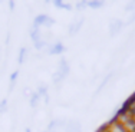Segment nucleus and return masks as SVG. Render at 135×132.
I'll list each match as a JSON object with an SVG mask.
<instances>
[{"instance_id": "nucleus-8", "label": "nucleus", "mask_w": 135, "mask_h": 132, "mask_svg": "<svg viewBox=\"0 0 135 132\" xmlns=\"http://www.w3.org/2000/svg\"><path fill=\"white\" fill-rule=\"evenodd\" d=\"M102 6H104V3L98 2V0H95V2H88V7H91V9H99V7H102Z\"/></svg>"}, {"instance_id": "nucleus-1", "label": "nucleus", "mask_w": 135, "mask_h": 132, "mask_svg": "<svg viewBox=\"0 0 135 132\" xmlns=\"http://www.w3.org/2000/svg\"><path fill=\"white\" fill-rule=\"evenodd\" d=\"M122 27H124V22L119 20V19H114V20H111V23H109V36H115V35H118L119 32L122 30Z\"/></svg>"}, {"instance_id": "nucleus-5", "label": "nucleus", "mask_w": 135, "mask_h": 132, "mask_svg": "<svg viewBox=\"0 0 135 132\" xmlns=\"http://www.w3.org/2000/svg\"><path fill=\"white\" fill-rule=\"evenodd\" d=\"M63 46L60 43H52L49 46V49H47V53L49 55H59V53H62L63 52Z\"/></svg>"}, {"instance_id": "nucleus-7", "label": "nucleus", "mask_w": 135, "mask_h": 132, "mask_svg": "<svg viewBox=\"0 0 135 132\" xmlns=\"http://www.w3.org/2000/svg\"><path fill=\"white\" fill-rule=\"evenodd\" d=\"M53 4L59 9H65V10H70V9H72L70 4H66V3H63V2H53Z\"/></svg>"}, {"instance_id": "nucleus-3", "label": "nucleus", "mask_w": 135, "mask_h": 132, "mask_svg": "<svg viewBox=\"0 0 135 132\" xmlns=\"http://www.w3.org/2000/svg\"><path fill=\"white\" fill-rule=\"evenodd\" d=\"M81 124L78 121H66L65 132H81Z\"/></svg>"}, {"instance_id": "nucleus-9", "label": "nucleus", "mask_w": 135, "mask_h": 132, "mask_svg": "<svg viewBox=\"0 0 135 132\" xmlns=\"http://www.w3.org/2000/svg\"><path fill=\"white\" fill-rule=\"evenodd\" d=\"M26 52H27V50L25 49V47H22L20 53H19V63H23V62H25V57H26Z\"/></svg>"}, {"instance_id": "nucleus-6", "label": "nucleus", "mask_w": 135, "mask_h": 132, "mask_svg": "<svg viewBox=\"0 0 135 132\" xmlns=\"http://www.w3.org/2000/svg\"><path fill=\"white\" fill-rule=\"evenodd\" d=\"M39 99H40V95L39 93H33V95L30 96V105L33 106V108H37V104H39Z\"/></svg>"}, {"instance_id": "nucleus-11", "label": "nucleus", "mask_w": 135, "mask_h": 132, "mask_svg": "<svg viewBox=\"0 0 135 132\" xmlns=\"http://www.w3.org/2000/svg\"><path fill=\"white\" fill-rule=\"evenodd\" d=\"M86 7H88V2H81V3L76 4V9H78V10H83V9H86Z\"/></svg>"}, {"instance_id": "nucleus-10", "label": "nucleus", "mask_w": 135, "mask_h": 132, "mask_svg": "<svg viewBox=\"0 0 135 132\" xmlns=\"http://www.w3.org/2000/svg\"><path fill=\"white\" fill-rule=\"evenodd\" d=\"M7 101H2L0 102V114H3V112H6L7 111Z\"/></svg>"}, {"instance_id": "nucleus-2", "label": "nucleus", "mask_w": 135, "mask_h": 132, "mask_svg": "<svg viewBox=\"0 0 135 132\" xmlns=\"http://www.w3.org/2000/svg\"><path fill=\"white\" fill-rule=\"evenodd\" d=\"M53 23H55V20L50 19L47 14H39L36 19H35L33 25H36V26H39V27H40V25H43V26H46V27H50Z\"/></svg>"}, {"instance_id": "nucleus-4", "label": "nucleus", "mask_w": 135, "mask_h": 132, "mask_svg": "<svg viewBox=\"0 0 135 132\" xmlns=\"http://www.w3.org/2000/svg\"><path fill=\"white\" fill-rule=\"evenodd\" d=\"M82 25H83V19H79V20H75V22H73V23L69 26V29H68V33H69L70 36H75V35L78 33L79 30H81Z\"/></svg>"}]
</instances>
